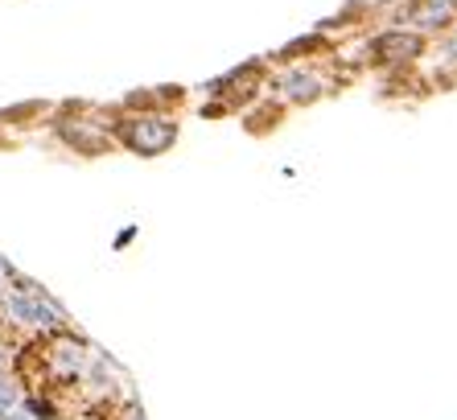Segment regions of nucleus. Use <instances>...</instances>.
I'll return each instance as SVG.
<instances>
[{"mask_svg":"<svg viewBox=\"0 0 457 420\" xmlns=\"http://www.w3.org/2000/svg\"><path fill=\"white\" fill-rule=\"evenodd\" d=\"M0 317L12 330H25V334H58V330H66L62 305L33 281H21V276H12V284L0 293Z\"/></svg>","mask_w":457,"mask_h":420,"instance_id":"1","label":"nucleus"},{"mask_svg":"<svg viewBox=\"0 0 457 420\" xmlns=\"http://www.w3.org/2000/svg\"><path fill=\"white\" fill-rule=\"evenodd\" d=\"M112 140L137 157H161L178 145V116L157 112V107H128L124 116H116L107 124Z\"/></svg>","mask_w":457,"mask_h":420,"instance_id":"2","label":"nucleus"},{"mask_svg":"<svg viewBox=\"0 0 457 420\" xmlns=\"http://www.w3.org/2000/svg\"><path fill=\"white\" fill-rule=\"evenodd\" d=\"M91 355H96V350L87 347V342L71 338L66 330H58V334H50V355H46V363H50V371L58 379L75 383V379L87 375V363H91Z\"/></svg>","mask_w":457,"mask_h":420,"instance_id":"3","label":"nucleus"},{"mask_svg":"<svg viewBox=\"0 0 457 420\" xmlns=\"http://www.w3.org/2000/svg\"><path fill=\"white\" fill-rule=\"evenodd\" d=\"M400 25L412 33H445L457 25V0H412L400 13Z\"/></svg>","mask_w":457,"mask_h":420,"instance_id":"4","label":"nucleus"},{"mask_svg":"<svg viewBox=\"0 0 457 420\" xmlns=\"http://www.w3.org/2000/svg\"><path fill=\"white\" fill-rule=\"evenodd\" d=\"M277 95L285 104L293 107H305V104H318L321 95H326V83H321L318 71H305V66H293L277 79Z\"/></svg>","mask_w":457,"mask_h":420,"instance_id":"5","label":"nucleus"},{"mask_svg":"<svg viewBox=\"0 0 457 420\" xmlns=\"http://www.w3.org/2000/svg\"><path fill=\"white\" fill-rule=\"evenodd\" d=\"M17 404H25V388H21V379L12 375V371H0V420L9 416Z\"/></svg>","mask_w":457,"mask_h":420,"instance_id":"6","label":"nucleus"},{"mask_svg":"<svg viewBox=\"0 0 457 420\" xmlns=\"http://www.w3.org/2000/svg\"><path fill=\"white\" fill-rule=\"evenodd\" d=\"M4 420H42V416H37V412L29 408V404H17V408H12Z\"/></svg>","mask_w":457,"mask_h":420,"instance_id":"7","label":"nucleus"},{"mask_svg":"<svg viewBox=\"0 0 457 420\" xmlns=\"http://www.w3.org/2000/svg\"><path fill=\"white\" fill-rule=\"evenodd\" d=\"M12 276H17V273H12V264L4 260V256H0V293H4V289L12 284Z\"/></svg>","mask_w":457,"mask_h":420,"instance_id":"8","label":"nucleus"},{"mask_svg":"<svg viewBox=\"0 0 457 420\" xmlns=\"http://www.w3.org/2000/svg\"><path fill=\"white\" fill-rule=\"evenodd\" d=\"M445 58L457 66V33H453V38H449V46H445Z\"/></svg>","mask_w":457,"mask_h":420,"instance_id":"9","label":"nucleus"},{"mask_svg":"<svg viewBox=\"0 0 457 420\" xmlns=\"http://www.w3.org/2000/svg\"><path fill=\"white\" fill-rule=\"evenodd\" d=\"M0 371H9V347L0 342Z\"/></svg>","mask_w":457,"mask_h":420,"instance_id":"10","label":"nucleus"}]
</instances>
